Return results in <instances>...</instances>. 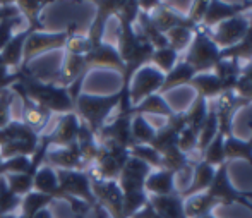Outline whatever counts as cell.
<instances>
[{"instance_id":"1","label":"cell","mask_w":252,"mask_h":218,"mask_svg":"<svg viewBox=\"0 0 252 218\" xmlns=\"http://www.w3.org/2000/svg\"><path fill=\"white\" fill-rule=\"evenodd\" d=\"M120 91L113 95H88L81 93L74 102L76 115L83 124H86L88 129L96 134L98 131L112 119V112L119 109Z\"/></svg>"},{"instance_id":"2","label":"cell","mask_w":252,"mask_h":218,"mask_svg":"<svg viewBox=\"0 0 252 218\" xmlns=\"http://www.w3.org/2000/svg\"><path fill=\"white\" fill-rule=\"evenodd\" d=\"M98 155L88 170L90 181H117L124 165L129 160V149L113 143H98Z\"/></svg>"},{"instance_id":"3","label":"cell","mask_w":252,"mask_h":218,"mask_svg":"<svg viewBox=\"0 0 252 218\" xmlns=\"http://www.w3.org/2000/svg\"><path fill=\"white\" fill-rule=\"evenodd\" d=\"M197 74L199 73H211L213 67L220 62V48L211 40L209 33L204 28H199L194 33L189 48L186 50V55L182 57Z\"/></svg>"},{"instance_id":"4","label":"cell","mask_w":252,"mask_h":218,"mask_svg":"<svg viewBox=\"0 0 252 218\" xmlns=\"http://www.w3.org/2000/svg\"><path fill=\"white\" fill-rule=\"evenodd\" d=\"M208 192L213 199L220 205H242L252 212V203L247 198V191H239L232 184L228 177V163H223L216 169L215 177H213L211 185L208 187Z\"/></svg>"},{"instance_id":"5","label":"cell","mask_w":252,"mask_h":218,"mask_svg":"<svg viewBox=\"0 0 252 218\" xmlns=\"http://www.w3.org/2000/svg\"><path fill=\"white\" fill-rule=\"evenodd\" d=\"M163 81H165V74L159 73L151 64L137 69L136 73H134V76L130 77L129 86H127L130 107L134 109V107L139 105L144 98L155 95V93H159V89L163 86Z\"/></svg>"},{"instance_id":"6","label":"cell","mask_w":252,"mask_h":218,"mask_svg":"<svg viewBox=\"0 0 252 218\" xmlns=\"http://www.w3.org/2000/svg\"><path fill=\"white\" fill-rule=\"evenodd\" d=\"M249 26H251V12H247L223 21L216 28L209 30L208 33L220 50H225V48H232V46L239 43L247 35Z\"/></svg>"},{"instance_id":"7","label":"cell","mask_w":252,"mask_h":218,"mask_svg":"<svg viewBox=\"0 0 252 218\" xmlns=\"http://www.w3.org/2000/svg\"><path fill=\"white\" fill-rule=\"evenodd\" d=\"M55 172L60 198L70 196V198L86 201L91 206H96V199L91 191V181L86 172H79V170H55Z\"/></svg>"},{"instance_id":"8","label":"cell","mask_w":252,"mask_h":218,"mask_svg":"<svg viewBox=\"0 0 252 218\" xmlns=\"http://www.w3.org/2000/svg\"><path fill=\"white\" fill-rule=\"evenodd\" d=\"M69 33H43V31H30L24 41L23 52V67L30 66L31 60H34L41 53L60 50L65 46ZM21 67V69H23Z\"/></svg>"},{"instance_id":"9","label":"cell","mask_w":252,"mask_h":218,"mask_svg":"<svg viewBox=\"0 0 252 218\" xmlns=\"http://www.w3.org/2000/svg\"><path fill=\"white\" fill-rule=\"evenodd\" d=\"M81 129V120L74 112L59 115V120L53 124V127L43 138L48 141L50 148H65L72 146L77 141V134Z\"/></svg>"},{"instance_id":"10","label":"cell","mask_w":252,"mask_h":218,"mask_svg":"<svg viewBox=\"0 0 252 218\" xmlns=\"http://www.w3.org/2000/svg\"><path fill=\"white\" fill-rule=\"evenodd\" d=\"M96 205L110 212L113 218H124V194L117 181H91Z\"/></svg>"},{"instance_id":"11","label":"cell","mask_w":252,"mask_h":218,"mask_svg":"<svg viewBox=\"0 0 252 218\" xmlns=\"http://www.w3.org/2000/svg\"><path fill=\"white\" fill-rule=\"evenodd\" d=\"M252 10V2H220V0H215V2L208 3V9H206L204 19H202L201 28H204L206 31L216 28L220 23L230 19L233 16H239V14H247Z\"/></svg>"},{"instance_id":"12","label":"cell","mask_w":252,"mask_h":218,"mask_svg":"<svg viewBox=\"0 0 252 218\" xmlns=\"http://www.w3.org/2000/svg\"><path fill=\"white\" fill-rule=\"evenodd\" d=\"M84 60H86L88 73H90L91 69H115L124 76V71H126V66H124L122 59H120L117 46L108 43V41H103V43H100L98 46H94V48L84 57Z\"/></svg>"},{"instance_id":"13","label":"cell","mask_w":252,"mask_h":218,"mask_svg":"<svg viewBox=\"0 0 252 218\" xmlns=\"http://www.w3.org/2000/svg\"><path fill=\"white\" fill-rule=\"evenodd\" d=\"M153 172V169L150 165H146L141 160L129 156V160L124 165L122 172H120L119 182L122 192H130V191H144V182H146L148 175Z\"/></svg>"},{"instance_id":"14","label":"cell","mask_w":252,"mask_h":218,"mask_svg":"<svg viewBox=\"0 0 252 218\" xmlns=\"http://www.w3.org/2000/svg\"><path fill=\"white\" fill-rule=\"evenodd\" d=\"M247 105H249V102L237 96L235 91H226L218 98V103L215 107L216 115H218V126H220L218 131L223 132L225 138L233 134V115L237 113V110L240 107H247Z\"/></svg>"},{"instance_id":"15","label":"cell","mask_w":252,"mask_h":218,"mask_svg":"<svg viewBox=\"0 0 252 218\" xmlns=\"http://www.w3.org/2000/svg\"><path fill=\"white\" fill-rule=\"evenodd\" d=\"M45 162L55 170H79L84 172L81 153L77 143L65 148H48L45 153Z\"/></svg>"},{"instance_id":"16","label":"cell","mask_w":252,"mask_h":218,"mask_svg":"<svg viewBox=\"0 0 252 218\" xmlns=\"http://www.w3.org/2000/svg\"><path fill=\"white\" fill-rule=\"evenodd\" d=\"M175 177L177 175L170 170L159 169L153 170L148 175L146 182H144V191L148 196H172L179 194V189L175 185Z\"/></svg>"},{"instance_id":"17","label":"cell","mask_w":252,"mask_h":218,"mask_svg":"<svg viewBox=\"0 0 252 218\" xmlns=\"http://www.w3.org/2000/svg\"><path fill=\"white\" fill-rule=\"evenodd\" d=\"M21 98H23V120L21 122L40 136V132L50 124L53 113L45 107L31 102L26 96H21Z\"/></svg>"},{"instance_id":"18","label":"cell","mask_w":252,"mask_h":218,"mask_svg":"<svg viewBox=\"0 0 252 218\" xmlns=\"http://www.w3.org/2000/svg\"><path fill=\"white\" fill-rule=\"evenodd\" d=\"M192 167H194L192 182L179 192L184 199L189 198V196H194V194H199V192L208 191V187L211 185L213 177H215V172H216L215 167L208 165V163L202 162V160H199V162H192Z\"/></svg>"},{"instance_id":"19","label":"cell","mask_w":252,"mask_h":218,"mask_svg":"<svg viewBox=\"0 0 252 218\" xmlns=\"http://www.w3.org/2000/svg\"><path fill=\"white\" fill-rule=\"evenodd\" d=\"M148 203L163 218H187L184 212V198L180 194L148 196Z\"/></svg>"},{"instance_id":"20","label":"cell","mask_w":252,"mask_h":218,"mask_svg":"<svg viewBox=\"0 0 252 218\" xmlns=\"http://www.w3.org/2000/svg\"><path fill=\"white\" fill-rule=\"evenodd\" d=\"M30 31H21L17 33L12 40L9 41L0 52V57L5 62V66L9 67L10 74H17L21 73V67H23V52H24V41L28 38Z\"/></svg>"},{"instance_id":"21","label":"cell","mask_w":252,"mask_h":218,"mask_svg":"<svg viewBox=\"0 0 252 218\" xmlns=\"http://www.w3.org/2000/svg\"><path fill=\"white\" fill-rule=\"evenodd\" d=\"M190 88L196 89V93L202 98L209 100H215V98H220V96L225 93V88H223L221 81L218 79L215 73H199L194 76V79L190 81L189 84Z\"/></svg>"},{"instance_id":"22","label":"cell","mask_w":252,"mask_h":218,"mask_svg":"<svg viewBox=\"0 0 252 218\" xmlns=\"http://www.w3.org/2000/svg\"><path fill=\"white\" fill-rule=\"evenodd\" d=\"M132 115H161L165 119H170L173 115V109L168 105V102L165 100V96L155 93V95L144 98L139 105H136L134 109H130Z\"/></svg>"},{"instance_id":"23","label":"cell","mask_w":252,"mask_h":218,"mask_svg":"<svg viewBox=\"0 0 252 218\" xmlns=\"http://www.w3.org/2000/svg\"><path fill=\"white\" fill-rule=\"evenodd\" d=\"M196 74H197L196 71H194L192 67H190L189 64L180 57V60L177 62V66L173 67L168 74H165V81H163V86H161V89H159V95H163V93L170 91V89H173V88L189 86L190 81L194 79Z\"/></svg>"},{"instance_id":"24","label":"cell","mask_w":252,"mask_h":218,"mask_svg":"<svg viewBox=\"0 0 252 218\" xmlns=\"http://www.w3.org/2000/svg\"><path fill=\"white\" fill-rule=\"evenodd\" d=\"M33 191L52 196V198H60L59 181H57L55 169H52L47 163L38 167V170L34 172L33 177Z\"/></svg>"},{"instance_id":"25","label":"cell","mask_w":252,"mask_h":218,"mask_svg":"<svg viewBox=\"0 0 252 218\" xmlns=\"http://www.w3.org/2000/svg\"><path fill=\"white\" fill-rule=\"evenodd\" d=\"M240 71H242L240 62L233 59H220V62L213 67V73L221 81L223 88H225V93L235 91L237 81H239V77H240Z\"/></svg>"},{"instance_id":"26","label":"cell","mask_w":252,"mask_h":218,"mask_svg":"<svg viewBox=\"0 0 252 218\" xmlns=\"http://www.w3.org/2000/svg\"><path fill=\"white\" fill-rule=\"evenodd\" d=\"M218 203L208 194V192H199V194L189 196L184 199V212L187 218H201L204 215L215 212Z\"/></svg>"},{"instance_id":"27","label":"cell","mask_w":252,"mask_h":218,"mask_svg":"<svg viewBox=\"0 0 252 218\" xmlns=\"http://www.w3.org/2000/svg\"><path fill=\"white\" fill-rule=\"evenodd\" d=\"M196 30H199V28H196L194 24H182V26L172 28V30L165 35L166 41H168V46L179 53L186 52V50L189 48L190 41H192Z\"/></svg>"},{"instance_id":"28","label":"cell","mask_w":252,"mask_h":218,"mask_svg":"<svg viewBox=\"0 0 252 218\" xmlns=\"http://www.w3.org/2000/svg\"><path fill=\"white\" fill-rule=\"evenodd\" d=\"M208 113H209L208 100L197 95L196 100L192 102V105L184 112V115H186V126L190 127V129L196 131L197 134H199L202 124H204L206 119H208Z\"/></svg>"},{"instance_id":"29","label":"cell","mask_w":252,"mask_h":218,"mask_svg":"<svg viewBox=\"0 0 252 218\" xmlns=\"http://www.w3.org/2000/svg\"><path fill=\"white\" fill-rule=\"evenodd\" d=\"M225 160H246L252 167V145L251 141H242L235 134L225 138Z\"/></svg>"},{"instance_id":"30","label":"cell","mask_w":252,"mask_h":218,"mask_svg":"<svg viewBox=\"0 0 252 218\" xmlns=\"http://www.w3.org/2000/svg\"><path fill=\"white\" fill-rule=\"evenodd\" d=\"M220 57L221 59H233V60H239V62H252V17H251V26L247 35L239 41L235 46L232 48H225V50H220Z\"/></svg>"},{"instance_id":"31","label":"cell","mask_w":252,"mask_h":218,"mask_svg":"<svg viewBox=\"0 0 252 218\" xmlns=\"http://www.w3.org/2000/svg\"><path fill=\"white\" fill-rule=\"evenodd\" d=\"M201 160L208 163V165L215 167V169H218L223 163H228L225 160V134H223V132H220V131L216 132L215 139H213L208 148L202 151Z\"/></svg>"},{"instance_id":"32","label":"cell","mask_w":252,"mask_h":218,"mask_svg":"<svg viewBox=\"0 0 252 218\" xmlns=\"http://www.w3.org/2000/svg\"><path fill=\"white\" fill-rule=\"evenodd\" d=\"M159 156H161V169L170 170V172H173L175 175L184 172V170H187L190 165H192L189 156L184 155V153L179 149V146L166 149V151L161 153Z\"/></svg>"},{"instance_id":"33","label":"cell","mask_w":252,"mask_h":218,"mask_svg":"<svg viewBox=\"0 0 252 218\" xmlns=\"http://www.w3.org/2000/svg\"><path fill=\"white\" fill-rule=\"evenodd\" d=\"M53 199H55V198L47 196V194H41V192H36V191L28 192V194L21 199L19 215L33 218L34 213H38L40 210H43V208H48V205H50Z\"/></svg>"},{"instance_id":"34","label":"cell","mask_w":252,"mask_h":218,"mask_svg":"<svg viewBox=\"0 0 252 218\" xmlns=\"http://www.w3.org/2000/svg\"><path fill=\"white\" fill-rule=\"evenodd\" d=\"M130 132H132L134 145H151L156 129L151 126L150 120H146V115H132Z\"/></svg>"},{"instance_id":"35","label":"cell","mask_w":252,"mask_h":218,"mask_svg":"<svg viewBox=\"0 0 252 218\" xmlns=\"http://www.w3.org/2000/svg\"><path fill=\"white\" fill-rule=\"evenodd\" d=\"M179 60H180V53L175 52L173 48H170V46H165V48H158L153 52L150 64L153 67H156L159 73L168 74L177 66Z\"/></svg>"},{"instance_id":"36","label":"cell","mask_w":252,"mask_h":218,"mask_svg":"<svg viewBox=\"0 0 252 218\" xmlns=\"http://www.w3.org/2000/svg\"><path fill=\"white\" fill-rule=\"evenodd\" d=\"M218 129H220V126H218V115H216V110H215V107H209L208 119H206V122L202 124V127L199 131V139H197V151H199L201 155H202V151L209 146V143L215 139Z\"/></svg>"},{"instance_id":"37","label":"cell","mask_w":252,"mask_h":218,"mask_svg":"<svg viewBox=\"0 0 252 218\" xmlns=\"http://www.w3.org/2000/svg\"><path fill=\"white\" fill-rule=\"evenodd\" d=\"M21 199L16 196L7 185V181L3 175H0V217L10 215V213H17L21 208Z\"/></svg>"},{"instance_id":"38","label":"cell","mask_w":252,"mask_h":218,"mask_svg":"<svg viewBox=\"0 0 252 218\" xmlns=\"http://www.w3.org/2000/svg\"><path fill=\"white\" fill-rule=\"evenodd\" d=\"M7 181L9 189L19 198H24L28 192L33 191V177L34 172H28V174H5L3 175Z\"/></svg>"},{"instance_id":"39","label":"cell","mask_w":252,"mask_h":218,"mask_svg":"<svg viewBox=\"0 0 252 218\" xmlns=\"http://www.w3.org/2000/svg\"><path fill=\"white\" fill-rule=\"evenodd\" d=\"M129 155L134 158L141 160L146 165H150L153 170H159L161 169V156L156 151L155 148H151L150 145H134L129 149Z\"/></svg>"},{"instance_id":"40","label":"cell","mask_w":252,"mask_h":218,"mask_svg":"<svg viewBox=\"0 0 252 218\" xmlns=\"http://www.w3.org/2000/svg\"><path fill=\"white\" fill-rule=\"evenodd\" d=\"M23 21L24 19L21 17V14L7 16V17H3V19H0V52H2L3 46L9 43L17 33H21L16 28H17V23H23Z\"/></svg>"},{"instance_id":"41","label":"cell","mask_w":252,"mask_h":218,"mask_svg":"<svg viewBox=\"0 0 252 218\" xmlns=\"http://www.w3.org/2000/svg\"><path fill=\"white\" fill-rule=\"evenodd\" d=\"M235 95L247 100L249 103L252 102V62H247L242 66L240 77L235 86Z\"/></svg>"},{"instance_id":"42","label":"cell","mask_w":252,"mask_h":218,"mask_svg":"<svg viewBox=\"0 0 252 218\" xmlns=\"http://www.w3.org/2000/svg\"><path fill=\"white\" fill-rule=\"evenodd\" d=\"M17 95L10 91V88H5L0 91V129L9 126L12 122V112H10V105L14 103Z\"/></svg>"},{"instance_id":"43","label":"cell","mask_w":252,"mask_h":218,"mask_svg":"<svg viewBox=\"0 0 252 218\" xmlns=\"http://www.w3.org/2000/svg\"><path fill=\"white\" fill-rule=\"evenodd\" d=\"M197 139H199V134L186 126L179 136V149L187 156L192 155L194 151H197Z\"/></svg>"},{"instance_id":"44","label":"cell","mask_w":252,"mask_h":218,"mask_svg":"<svg viewBox=\"0 0 252 218\" xmlns=\"http://www.w3.org/2000/svg\"><path fill=\"white\" fill-rule=\"evenodd\" d=\"M208 3L209 2H192L190 3L187 19H189L196 28H201L202 19H204V14H206V9H208Z\"/></svg>"},{"instance_id":"45","label":"cell","mask_w":252,"mask_h":218,"mask_svg":"<svg viewBox=\"0 0 252 218\" xmlns=\"http://www.w3.org/2000/svg\"><path fill=\"white\" fill-rule=\"evenodd\" d=\"M132 218H163V217L158 215V213H156L155 210L151 208L150 203H146V206H144V208L141 210V212H137Z\"/></svg>"},{"instance_id":"46","label":"cell","mask_w":252,"mask_h":218,"mask_svg":"<svg viewBox=\"0 0 252 218\" xmlns=\"http://www.w3.org/2000/svg\"><path fill=\"white\" fill-rule=\"evenodd\" d=\"M10 76H14V74H10L9 67L5 66V62H3L2 57H0V81L7 79V77H10Z\"/></svg>"},{"instance_id":"47","label":"cell","mask_w":252,"mask_h":218,"mask_svg":"<svg viewBox=\"0 0 252 218\" xmlns=\"http://www.w3.org/2000/svg\"><path fill=\"white\" fill-rule=\"evenodd\" d=\"M33 218H53V215H52V212L48 208H43V210H40L38 213H34Z\"/></svg>"},{"instance_id":"48","label":"cell","mask_w":252,"mask_h":218,"mask_svg":"<svg viewBox=\"0 0 252 218\" xmlns=\"http://www.w3.org/2000/svg\"><path fill=\"white\" fill-rule=\"evenodd\" d=\"M0 218H17V213H10V215H2Z\"/></svg>"},{"instance_id":"49","label":"cell","mask_w":252,"mask_h":218,"mask_svg":"<svg viewBox=\"0 0 252 218\" xmlns=\"http://www.w3.org/2000/svg\"><path fill=\"white\" fill-rule=\"evenodd\" d=\"M247 126H249V129H251V139H249V141H251V145H252V120H249V124H247Z\"/></svg>"},{"instance_id":"50","label":"cell","mask_w":252,"mask_h":218,"mask_svg":"<svg viewBox=\"0 0 252 218\" xmlns=\"http://www.w3.org/2000/svg\"><path fill=\"white\" fill-rule=\"evenodd\" d=\"M201 218H218V217H215V213H209V215H204V217H201Z\"/></svg>"},{"instance_id":"51","label":"cell","mask_w":252,"mask_h":218,"mask_svg":"<svg viewBox=\"0 0 252 218\" xmlns=\"http://www.w3.org/2000/svg\"><path fill=\"white\" fill-rule=\"evenodd\" d=\"M247 198H252V191H247Z\"/></svg>"},{"instance_id":"52","label":"cell","mask_w":252,"mask_h":218,"mask_svg":"<svg viewBox=\"0 0 252 218\" xmlns=\"http://www.w3.org/2000/svg\"><path fill=\"white\" fill-rule=\"evenodd\" d=\"M17 218H30V217H24V215H19V213H17Z\"/></svg>"},{"instance_id":"53","label":"cell","mask_w":252,"mask_h":218,"mask_svg":"<svg viewBox=\"0 0 252 218\" xmlns=\"http://www.w3.org/2000/svg\"><path fill=\"white\" fill-rule=\"evenodd\" d=\"M0 169H2V158H0ZM2 172H3V170H2Z\"/></svg>"},{"instance_id":"54","label":"cell","mask_w":252,"mask_h":218,"mask_svg":"<svg viewBox=\"0 0 252 218\" xmlns=\"http://www.w3.org/2000/svg\"><path fill=\"white\" fill-rule=\"evenodd\" d=\"M0 175H3V172H2V169H0Z\"/></svg>"},{"instance_id":"55","label":"cell","mask_w":252,"mask_h":218,"mask_svg":"<svg viewBox=\"0 0 252 218\" xmlns=\"http://www.w3.org/2000/svg\"><path fill=\"white\" fill-rule=\"evenodd\" d=\"M251 17H252V10H251Z\"/></svg>"}]
</instances>
